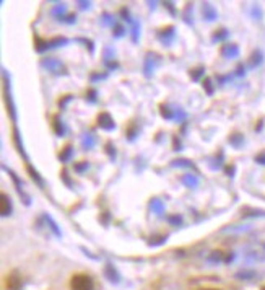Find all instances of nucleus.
Here are the masks:
<instances>
[{"label": "nucleus", "mask_w": 265, "mask_h": 290, "mask_svg": "<svg viewBox=\"0 0 265 290\" xmlns=\"http://www.w3.org/2000/svg\"><path fill=\"white\" fill-rule=\"evenodd\" d=\"M235 75H238V77H244V75H246V67H244L243 64H241V66H238V69H236Z\"/></svg>", "instance_id": "nucleus-53"}, {"label": "nucleus", "mask_w": 265, "mask_h": 290, "mask_svg": "<svg viewBox=\"0 0 265 290\" xmlns=\"http://www.w3.org/2000/svg\"><path fill=\"white\" fill-rule=\"evenodd\" d=\"M158 64H160V56H158V54L146 52L145 60H143V75H145L146 78L153 77V74H155V70H157Z\"/></svg>", "instance_id": "nucleus-5"}, {"label": "nucleus", "mask_w": 265, "mask_h": 290, "mask_svg": "<svg viewBox=\"0 0 265 290\" xmlns=\"http://www.w3.org/2000/svg\"><path fill=\"white\" fill-rule=\"evenodd\" d=\"M9 288L10 290H20L21 288V279L17 276V274H12L9 277Z\"/></svg>", "instance_id": "nucleus-37"}, {"label": "nucleus", "mask_w": 265, "mask_h": 290, "mask_svg": "<svg viewBox=\"0 0 265 290\" xmlns=\"http://www.w3.org/2000/svg\"><path fill=\"white\" fill-rule=\"evenodd\" d=\"M43 220L46 222V225H48V229L56 235L57 238H62V230L59 229V223L54 220V218L49 215V214H43Z\"/></svg>", "instance_id": "nucleus-16"}, {"label": "nucleus", "mask_w": 265, "mask_h": 290, "mask_svg": "<svg viewBox=\"0 0 265 290\" xmlns=\"http://www.w3.org/2000/svg\"><path fill=\"white\" fill-rule=\"evenodd\" d=\"M77 41L83 43L85 48L90 51V54H95V43H93L91 39H88V38H77Z\"/></svg>", "instance_id": "nucleus-40"}, {"label": "nucleus", "mask_w": 265, "mask_h": 290, "mask_svg": "<svg viewBox=\"0 0 265 290\" xmlns=\"http://www.w3.org/2000/svg\"><path fill=\"white\" fill-rule=\"evenodd\" d=\"M77 5H79L80 10H90L91 2H85V0H80V2H77Z\"/></svg>", "instance_id": "nucleus-52"}, {"label": "nucleus", "mask_w": 265, "mask_h": 290, "mask_svg": "<svg viewBox=\"0 0 265 290\" xmlns=\"http://www.w3.org/2000/svg\"><path fill=\"white\" fill-rule=\"evenodd\" d=\"M165 7H166V9H168L171 13H173V15H176V9H174V4H173V2H165Z\"/></svg>", "instance_id": "nucleus-57"}, {"label": "nucleus", "mask_w": 265, "mask_h": 290, "mask_svg": "<svg viewBox=\"0 0 265 290\" xmlns=\"http://www.w3.org/2000/svg\"><path fill=\"white\" fill-rule=\"evenodd\" d=\"M220 54L224 57V59H236L239 57V46L235 44V43H226L221 46V49H220Z\"/></svg>", "instance_id": "nucleus-8"}, {"label": "nucleus", "mask_w": 265, "mask_h": 290, "mask_svg": "<svg viewBox=\"0 0 265 290\" xmlns=\"http://www.w3.org/2000/svg\"><path fill=\"white\" fill-rule=\"evenodd\" d=\"M126 33H127L126 28H124L122 25H119V23H118V25H116V26L112 28V36H114L116 39L124 38V36H126Z\"/></svg>", "instance_id": "nucleus-41"}, {"label": "nucleus", "mask_w": 265, "mask_h": 290, "mask_svg": "<svg viewBox=\"0 0 265 290\" xmlns=\"http://www.w3.org/2000/svg\"><path fill=\"white\" fill-rule=\"evenodd\" d=\"M104 152H106V155L109 156V160H111V162H116V158H118V150H116V145L111 142V140H109V142H106V145H104Z\"/></svg>", "instance_id": "nucleus-29"}, {"label": "nucleus", "mask_w": 265, "mask_h": 290, "mask_svg": "<svg viewBox=\"0 0 265 290\" xmlns=\"http://www.w3.org/2000/svg\"><path fill=\"white\" fill-rule=\"evenodd\" d=\"M223 162H224V152H223V150H220V153H216L215 156H212V158H210V162H208V167L212 168L213 171H216V170H221V168H223Z\"/></svg>", "instance_id": "nucleus-19"}, {"label": "nucleus", "mask_w": 265, "mask_h": 290, "mask_svg": "<svg viewBox=\"0 0 265 290\" xmlns=\"http://www.w3.org/2000/svg\"><path fill=\"white\" fill-rule=\"evenodd\" d=\"M255 163H259V165H265V150L260 152L259 155L255 156Z\"/></svg>", "instance_id": "nucleus-54"}, {"label": "nucleus", "mask_w": 265, "mask_h": 290, "mask_svg": "<svg viewBox=\"0 0 265 290\" xmlns=\"http://www.w3.org/2000/svg\"><path fill=\"white\" fill-rule=\"evenodd\" d=\"M72 290H95V280L88 274H75L70 280Z\"/></svg>", "instance_id": "nucleus-4"}, {"label": "nucleus", "mask_w": 265, "mask_h": 290, "mask_svg": "<svg viewBox=\"0 0 265 290\" xmlns=\"http://www.w3.org/2000/svg\"><path fill=\"white\" fill-rule=\"evenodd\" d=\"M109 218H111V215H109V212H104V214H101L99 220H103V223H104V225H107V223H109Z\"/></svg>", "instance_id": "nucleus-56"}, {"label": "nucleus", "mask_w": 265, "mask_h": 290, "mask_svg": "<svg viewBox=\"0 0 265 290\" xmlns=\"http://www.w3.org/2000/svg\"><path fill=\"white\" fill-rule=\"evenodd\" d=\"M104 66L109 69V70H114V69H118L119 67V64L116 60H109V62H104Z\"/></svg>", "instance_id": "nucleus-55"}, {"label": "nucleus", "mask_w": 265, "mask_h": 290, "mask_svg": "<svg viewBox=\"0 0 265 290\" xmlns=\"http://www.w3.org/2000/svg\"><path fill=\"white\" fill-rule=\"evenodd\" d=\"M160 113H161V117L166 121H174V114H176V109H171L168 105H161L160 106Z\"/></svg>", "instance_id": "nucleus-26"}, {"label": "nucleus", "mask_w": 265, "mask_h": 290, "mask_svg": "<svg viewBox=\"0 0 265 290\" xmlns=\"http://www.w3.org/2000/svg\"><path fill=\"white\" fill-rule=\"evenodd\" d=\"M26 170H28V175L31 176V179H33V181L37 184V186H40L41 187V189H43V187L46 186V183H44V179H43V176L40 175V171H37V170H34L33 168V165H26Z\"/></svg>", "instance_id": "nucleus-20"}, {"label": "nucleus", "mask_w": 265, "mask_h": 290, "mask_svg": "<svg viewBox=\"0 0 265 290\" xmlns=\"http://www.w3.org/2000/svg\"><path fill=\"white\" fill-rule=\"evenodd\" d=\"M171 167H174V168H194V163L187 158H179V160L171 162Z\"/></svg>", "instance_id": "nucleus-33"}, {"label": "nucleus", "mask_w": 265, "mask_h": 290, "mask_svg": "<svg viewBox=\"0 0 265 290\" xmlns=\"http://www.w3.org/2000/svg\"><path fill=\"white\" fill-rule=\"evenodd\" d=\"M68 43H70V41H68L65 36H56V38L48 39V41H46V51L62 48V46H67Z\"/></svg>", "instance_id": "nucleus-13"}, {"label": "nucleus", "mask_w": 265, "mask_h": 290, "mask_svg": "<svg viewBox=\"0 0 265 290\" xmlns=\"http://www.w3.org/2000/svg\"><path fill=\"white\" fill-rule=\"evenodd\" d=\"M255 276H257L255 271H252V269H243V271H239L236 274V279H239V280H251Z\"/></svg>", "instance_id": "nucleus-32"}, {"label": "nucleus", "mask_w": 265, "mask_h": 290, "mask_svg": "<svg viewBox=\"0 0 265 290\" xmlns=\"http://www.w3.org/2000/svg\"><path fill=\"white\" fill-rule=\"evenodd\" d=\"M60 179H62V181H64L68 187H72V179H70V176H68L67 171H62V173H60Z\"/></svg>", "instance_id": "nucleus-50"}, {"label": "nucleus", "mask_w": 265, "mask_h": 290, "mask_svg": "<svg viewBox=\"0 0 265 290\" xmlns=\"http://www.w3.org/2000/svg\"><path fill=\"white\" fill-rule=\"evenodd\" d=\"M166 222L171 227H181L184 223V218H182V215H179V214H173V215H166Z\"/></svg>", "instance_id": "nucleus-34"}, {"label": "nucleus", "mask_w": 265, "mask_h": 290, "mask_svg": "<svg viewBox=\"0 0 265 290\" xmlns=\"http://www.w3.org/2000/svg\"><path fill=\"white\" fill-rule=\"evenodd\" d=\"M148 207H150V210L157 217H161L163 214H165V209H166L165 207V202H163L161 199H158V198H153L150 201V204H148Z\"/></svg>", "instance_id": "nucleus-17"}, {"label": "nucleus", "mask_w": 265, "mask_h": 290, "mask_svg": "<svg viewBox=\"0 0 265 290\" xmlns=\"http://www.w3.org/2000/svg\"><path fill=\"white\" fill-rule=\"evenodd\" d=\"M204 90L207 91V95L208 96H212L213 95V93H215V87H213V83H212V78H205V80H204Z\"/></svg>", "instance_id": "nucleus-42"}, {"label": "nucleus", "mask_w": 265, "mask_h": 290, "mask_svg": "<svg viewBox=\"0 0 265 290\" xmlns=\"http://www.w3.org/2000/svg\"><path fill=\"white\" fill-rule=\"evenodd\" d=\"M166 240H168L166 235H160V237H155V238H152V241H150V246H160V245H163V243H166Z\"/></svg>", "instance_id": "nucleus-45"}, {"label": "nucleus", "mask_w": 265, "mask_h": 290, "mask_svg": "<svg viewBox=\"0 0 265 290\" xmlns=\"http://www.w3.org/2000/svg\"><path fill=\"white\" fill-rule=\"evenodd\" d=\"M157 39L165 46H171L176 39V28L173 25H168L157 31Z\"/></svg>", "instance_id": "nucleus-6"}, {"label": "nucleus", "mask_w": 265, "mask_h": 290, "mask_svg": "<svg viewBox=\"0 0 265 290\" xmlns=\"http://www.w3.org/2000/svg\"><path fill=\"white\" fill-rule=\"evenodd\" d=\"M140 29H142V26H140V21L135 20V23L132 25V29H130L132 43H138V39H140Z\"/></svg>", "instance_id": "nucleus-36"}, {"label": "nucleus", "mask_w": 265, "mask_h": 290, "mask_svg": "<svg viewBox=\"0 0 265 290\" xmlns=\"http://www.w3.org/2000/svg\"><path fill=\"white\" fill-rule=\"evenodd\" d=\"M73 170H75V173L77 175H85L87 171L90 170V163L87 160H83V162H77L73 165Z\"/></svg>", "instance_id": "nucleus-31"}, {"label": "nucleus", "mask_w": 265, "mask_h": 290, "mask_svg": "<svg viewBox=\"0 0 265 290\" xmlns=\"http://www.w3.org/2000/svg\"><path fill=\"white\" fill-rule=\"evenodd\" d=\"M96 142H98V139H96V136L95 134H85L83 137H82V148L83 150H93V148H95V145H96Z\"/></svg>", "instance_id": "nucleus-18"}, {"label": "nucleus", "mask_w": 265, "mask_h": 290, "mask_svg": "<svg viewBox=\"0 0 265 290\" xmlns=\"http://www.w3.org/2000/svg\"><path fill=\"white\" fill-rule=\"evenodd\" d=\"M202 15H204V20L205 21H215L218 18V12L212 4H202Z\"/></svg>", "instance_id": "nucleus-12"}, {"label": "nucleus", "mask_w": 265, "mask_h": 290, "mask_svg": "<svg viewBox=\"0 0 265 290\" xmlns=\"http://www.w3.org/2000/svg\"><path fill=\"white\" fill-rule=\"evenodd\" d=\"M0 212H2V217H10L13 212V204L10 196L7 192H2V207H0Z\"/></svg>", "instance_id": "nucleus-15"}, {"label": "nucleus", "mask_w": 265, "mask_h": 290, "mask_svg": "<svg viewBox=\"0 0 265 290\" xmlns=\"http://www.w3.org/2000/svg\"><path fill=\"white\" fill-rule=\"evenodd\" d=\"M52 129H54V132H56L57 137H65L67 132H68V127H67L65 121L62 119V117H59V116H54L52 117Z\"/></svg>", "instance_id": "nucleus-10"}, {"label": "nucleus", "mask_w": 265, "mask_h": 290, "mask_svg": "<svg viewBox=\"0 0 265 290\" xmlns=\"http://www.w3.org/2000/svg\"><path fill=\"white\" fill-rule=\"evenodd\" d=\"M179 181H181L187 189H197L199 184H200V179L197 175H194V173H185L182 175L181 178H179Z\"/></svg>", "instance_id": "nucleus-11"}, {"label": "nucleus", "mask_w": 265, "mask_h": 290, "mask_svg": "<svg viewBox=\"0 0 265 290\" xmlns=\"http://www.w3.org/2000/svg\"><path fill=\"white\" fill-rule=\"evenodd\" d=\"M72 100H73V96H72V95H65L64 98H62V100L59 101V106H60L62 109H64V108H65V106H67V105H68Z\"/></svg>", "instance_id": "nucleus-49"}, {"label": "nucleus", "mask_w": 265, "mask_h": 290, "mask_svg": "<svg viewBox=\"0 0 265 290\" xmlns=\"http://www.w3.org/2000/svg\"><path fill=\"white\" fill-rule=\"evenodd\" d=\"M230 36V31L226 29V28H220V29H216L215 33L212 35V43L213 44H216V43H221V41H224L226 38Z\"/></svg>", "instance_id": "nucleus-25"}, {"label": "nucleus", "mask_w": 265, "mask_h": 290, "mask_svg": "<svg viewBox=\"0 0 265 290\" xmlns=\"http://www.w3.org/2000/svg\"><path fill=\"white\" fill-rule=\"evenodd\" d=\"M228 142L235 148H241L244 145V136L243 134H233V136H230Z\"/></svg>", "instance_id": "nucleus-30"}, {"label": "nucleus", "mask_w": 265, "mask_h": 290, "mask_svg": "<svg viewBox=\"0 0 265 290\" xmlns=\"http://www.w3.org/2000/svg\"><path fill=\"white\" fill-rule=\"evenodd\" d=\"M230 78H231V75H220V77H218V82H220V85H224L226 82L230 80Z\"/></svg>", "instance_id": "nucleus-58"}, {"label": "nucleus", "mask_w": 265, "mask_h": 290, "mask_svg": "<svg viewBox=\"0 0 265 290\" xmlns=\"http://www.w3.org/2000/svg\"><path fill=\"white\" fill-rule=\"evenodd\" d=\"M85 100H87L90 105H96L98 103V91L95 88H90L87 91V96H85Z\"/></svg>", "instance_id": "nucleus-39"}, {"label": "nucleus", "mask_w": 265, "mask_h": 290, "mask_svg": "<svg viewBox=\"0 0 265 290\" xmlns=\"http://www.w3.org/2000/svg\"><path fill=\"white\" fill-rule=\"evenodd\" d=\"M98 126L106 132H112V131H116V127H118L114 122V117L106 111H103L98 116Z\"/></svg>", "instance_id": "nucleus-7"}, {"label": "nucleus", "mask_w": 265, "mask_h": 290, "mask_svg": "<svg viewBox=\"0 0 265 290\" xmlns=\"http://www.w3.org/2000/svg\"><path fill=\"white\" fill-rule=\"evenodd\" d=\"M251 15H252V18H254V20H262V9H260L259 5H252Z\"/></svg>", "instance_id": "nucleus-46"}, {"label": "nucleus", "mask_w": 265, "mask_h": 290, "mask_svg": "<svg viewBox=\"0 0 265 290\" xmlns=\"http://www.w3.org/2000/svg\"><path fill=\"white\" fill-rule=\"evenodd\" d=\"M121 17H122V20H124V21H127L130 26H132V25H134V23H135V20L130 17V12L126 9V7H122V9H121Z\"/></svg>", "instance_id": "nucleus-43"}, {"label": "nucleus", "mask_w": 265, "mask_h": 290, "mask_svg": "<svg viewBox=\"0 0 265 290\" xmlns=\"http://www.w3.org/2000/svg\"><path fill=\"white\" fill-rule=\"evenodd\" d=\"M104 276L109 282H112V284H119L121 282V276H119V272L118 269L114 268V266L111 263H107L104 266Z\"/></svg>", "instance_id": "nucleus-14"}, {"label": "nucleus", "mask_w": 265, "mask_h": 290, "mask_svg": "<svg viewBox=\"0 0 265 290\" xmlns=\"http://www.w3.org/2000/svg\"><path fill=\"white\" fill-rule=\"evenodd\" d=\"M243 217H265V210L262 209H252V207H246L243 209Z\"/></svg>", "instance_id": "nucleus-27"}, {"label": "nucleus", "mask_w": 265, "mask_h": 290, "mask_svg": "<svg viewBox=\"0 0 265 290\" xmlns=\"http://www.w3.org/2000/svg\"><path fill=\"white\" fill-rule=\"evenodd\" d=\"M4 170L7 171V173H9V176L12 178V181H13V184H15V189H17V192H18V196L21 198V201L25 202V206H31V196L25 191V183H23V179L15 173L13 170H10V168H7L5 165H4Z\"/></svg>", "instance_id": "nucleus-3"}, {"label": "nucleus", "mask_w": 265, "mask_h": 290, "mask_svg": "<svg viewBox=\"0 0 265 290\" xmlns=\"http://www.w3.org/2000/svg\"><path fill=\"white\" fill-rule=\"evenodd\" d=\"M207 261L210 264H221V263L226 261V253H223V251H212L207 256Z\"/></svg>", "instance_id": "nucleus-24"}, {"label": "nucleus", "mask_w": 265, "mask_h": 290, "mask_svg": "<svg viewBox=\"0 0 265 290\" xmlns=\"http://www.w3.org/2000/svg\"><path fill=\"white\" fill-rule=\"evenodd\" d=\"M138 134H140V129L137 127V124H130V127L126 132V137H127L129 142H134V140L138 137Z\"/></svg>", "instance_id": "nucleus-35"}, {"label": "nucleus", "mask_w": 265, "mask_h": 290, "mask_svg": "<svg viewBox=\"0 0 265 290\" xmlns=\"http://www.w3.org/2000/svg\"><path fill=\"white\" fill-rule=\"evenodd\" d=\"M106 78H107V74L104 72V74H91V77H90V80L91 82H96V80H106Z\"/></svg>", "instance_id": "nucleus-48"}, {"label": "nucleus", "mask_w": 265, "mask_h": 290, "mask_svg": "<svg viewBox=\"0 0 265 290\" xmlns=\"http://www.w3.org/2000/svg\"><path fill=\"white\" fill-rule=\"evenodd\" d=\"M59 21L65 23V25H75V23H77V15L75 13H67L65 17H62Z\"/></svg>", "instance_id": "nucleus-44"}, {"label": "nucleus", "mask_w": 265, "mask_h": 290, "mask_svg": "<svg viewBox=\"0 0 265 290\" xmlns=\"http://www.w3.org/2000/svg\"><path fill=\"white\" fill-rule=\"evenodd\" d=\"M260 248H262V251H263V254H265V241L260 245Z\"/></svg>", "instance_id": "nucleus-59"}, {"label": "nucleus", "mask_w": 265, "mask_h": 290, "mask_svg": "<svg viewBox=\"0 0 265 290\" xmlns=\"http://www.w3.org/2000/svg\"><path fill=\"white\" fill-rule=\"evenodd\" d=\"M2 77H4V101H5L7 113H9L12 122H17L18 116H17V106H15L13 93H12V78L9 72H7V69H2Z\"/></svg>", "instance_id": "nucleus-1"}, {"label": "nucleus", "mask_w": 265, "mask_h": 290, "mask_svg": "<svg viewBox=\"0 0 265 290\" xmlns=\"http://www.w3.org/2000/svg\"><path fill=\"white\" fill-rule=\"evenodd\" d=\"M249 230V225H244V227H231V229H224L223 232H233V233H241V232H247Z\"/></svg>", "instance_id": "nucleus-47"}, {"label": "nucleus", "mask_w": 265, "mask_h": 290, "mask_svg": "<svg viewBox=\"0 0 265 290\" xmlns=\"http://www.w3.org/2000/svg\"><path fill=\"white\" fill-rule=\"evenodd\" d=\"M67 15V5L65 4H56L51 9V17L54 18V20H60L62 17H65Z\"/></svg>", "instance_id": "nucleus-21"}, {"label": "nucleus", "mask_w": 265, "mask_h": 290, "mask_svg": "<svg viewBox=\"0 0 265 290\" xmlns=\"http://www.w3.org/2000/svg\"><path fill=\"white\" fill-rule=\"evenodd\" d=\"M41 67L46 70V72H49V74L56 75V77H67L68 75V70H67L64 62H62L60 59H57V57H52V56L43 57L41 59Z\"/></svg>", "instance_id": "nucleus-2"}, {"label": "nucleus", "mask_w": 265, "mask_h": 290, "mask_svg": "<svg viewBox=\"0 0 265 290\" xmlns=\"http://www.w3.org/2000/svg\"><path fill=\"white\" fill-rule=\"evenodd\" d=\"M262 290H265V287H263V288H262Z\"/></svg>", "instance_id": "nucleus-60"}, {"label": "nucleus", "mask_w": 265, "mask_h": 290, "mask_svg": "<svg viewBox=\"0 0 265 290\" xmlns=\"http://www.w3.org/2000/svg\"><path fill=\"white\" fill-rule=\"evenodd\" d=\"M204 75H205V67H202V66L191 70V77H192V80H194V82H199Z\"/></svg>", "instance_id": "nucleus-38"}, {"label": "nucleus", "mask_w": 265, "mask_h": 290, "mask_svg": "<svg viewBox=\"0 0 265 290\" xmlns=\"http://www.w3.org/2000/svg\"><path fill=\"white\" fill-rule=\"evenodd\" d=\"M262 62H263V52L262 51H254L252 56L249 57V67L257 69L259 66H262Z\"/></svg>", "instance_id": "nucleus-23"}, {"label": "nucleus", "mask_w": 265, "mask_h": 290, "mask_svg": "<svg viewBox=\"0 0 265 290\" xmlns=\"http://www.w3.org/2000/svg\"><path fill=\"white\" fill-rule=\"evenodd\" d=\"M72 158H73V147L65 145L59 153V160H60V163H68Z\"/></svg>", "instance_id": "nucleus-22"}, {"label": "nucleus", "mask_w": 265, "mask_h": 290, "mask_svg": "<svg viewBox=\"0 0 265 290\" xmlns=\"http://www.w3.org/2000/svg\"><path fill=\"white\" fill-rule=\"evenodd\" d=\"M99 23H101V26H112V28L118 25V21H116V18L112 17L111 13H103V15H101Z\"/></svg>", "instance_id": "nucleus-28"}, {"label": "nucleus", "mask_w": 265, "mask_h": 290, "mask_svg": "<svg viewBox=\"0 0 265 290\" xmlns=\"http://www.w3.org/2000/svg\"><path fill=\"white\" fill-rule=\"evenodd\" d=\"M13 144H15V147H17L18 153L23 156V158H25L26 165H29V156L26 155V150H25V144H23V139H21V134H20L18 127H13Z\"/></svg>", "instance_id": "nucleus-9"}, {"label": "nucleus", "mask_w": 265, "mask_h": 290, "mask_svg": "<svg viewBox=\"0 0 265 290\" xmlns=\"http://www.w3.org/2000/svg\"><path fill=\"white\" fill-rule=\"evenodd\" d=\"M224 173L228 175L230 178H233V176H235V173H236V167H235V165H230V167L224 168Z\"/></svg>", "instance_id": "nucleus-51"}]
</instances>
